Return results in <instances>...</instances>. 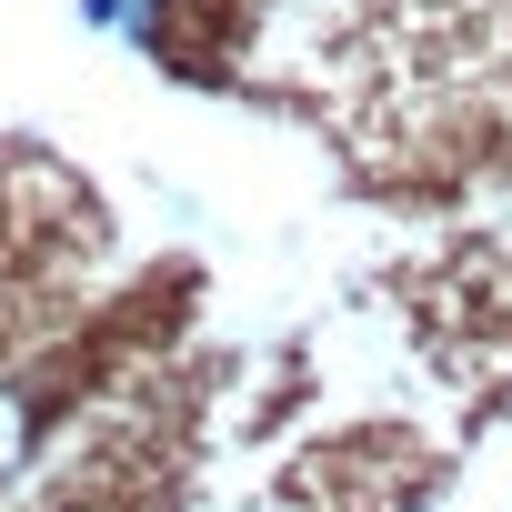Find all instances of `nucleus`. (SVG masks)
Listing matches in <instances>:
<instances>
[{"label": "nucleus", "mask_w": 512, "mask_h": 512, "mask_svg": "<svg viewBox=\"0 0 512 512\" xmlns=\"http://www.w3.org/2000/svg\"><path fill=\"white\" fill-rule=\"evenodd\" d=\"M512 51V0H332L322 61L352 81V121H412L422 141L462 121L482 71Z\"/></svg>", "instance_id": "nucleus-1"}, {"label": "nucleus", "mask_w": 512, "mask_h": 512, "mask_svg": "<svg viewBox=\"0 0 512 512\" xmlns=\"http://www.w3.org/2000/svg\"><path fill=\"white\" fill-rule=\"evenodd\" d=\"M31 432H41V392L31 382H0V472L31 452Z\"/></svg>", "instance_id": "nucleus-2"}]
</instances>
